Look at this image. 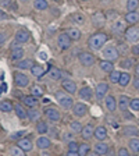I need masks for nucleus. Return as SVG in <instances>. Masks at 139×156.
Returning a JSON list of instances; mask_svg holds the SVG:
<instances>
[{
    "label": "nucleus",
    "instance_id": "obj_1",
    "mask_svg": "<svg viewBox=\"0 0 139 156\" xmlns=\"http://www.w3.org/2000/svg\"><path fill=\"white\" fill-rule=\"evenodd\" d=\"M107 42V35L103 32H97L89 38V48L92 50H100V48Z\"/></svg>",
    "mask_w": 139,
    "mask_h": 156
},
{
    "label": "nucleus",
    "instance_id": "obj_2",
    "mask_svg": "<svg viewBox=\"0 0 139 156\" xmlns=\"http://www.w3.org/2000/svg\"><path fill=\"white\" fill-rule=\"evenodd\" d=\"M56 99H57L58 105L63 107V109H71L72 106V98L71 96H67V94H64V92H56Z\"/></svg>",
    "mask_w": 139,
    "mask_h": 156
},
{
    "label": "nucleus",
    "instance_id": "obj_3",
    "mask_svg": "<svg viewBox=\"0 0 139 156\" xmlns=\"http://www.w3.org/2000/svg\"><path fill=\"white\" fill-rule=\"evenodd\" d=\"M45 116L47 117V120L53 121V123H57V121H60V119H61V114H60V112L56 109V107H47V109H45Z\"/></svg>",
    "mask_w": 139,
    "mask_h": 156
},
{
    "label": "nucleus",
    "instance_id": "obj_4",
    "mask_svg": "<svg viewBox=\"0 0 139 156\" xmlns=\"http://www.w3.org/2000/svg\"><path fill=\"white\" fill-rule=\"evenodd\" d=\"M118 56H120V53H118V50H117L114 46H107V48L103 50V57L106 58V60H109V62L117 60Z\"/></svg>",
    "mask_w": 139,
    "mask_h": 156
},
{
    "label": "nucleus",
    "instance_id": "obj_5",
    "mask_svg": "<svg viewBox=\"0 0 139 156\" xmlns=\"http://www.w3.org/2000/svg\"><path fill=\"white\" fill-rule=\"evenodd\" d=\"M125 39L128 41V42H136V41H139V29L136 28V27H130L128 29H125Z\"/></svg>",
    "mask_w": 139,
    "mask_h": 156
},
{
    "label": "nucleus",
    "instance_id": "obj_6",
    "mask_svg": "<svg viewBox=\"0 0 139 156\" xmlns=\"http://www.w3.org/2000/svg\"><path fill=\"white\" fill-rule=\"evenodd\" d=\"M79 63L85 67H89V66L95 64V56L92 53H88V52H84L79 55Z\"/></svg>",
    "mask_w": 139,
    "mask_h": 156
},
{
    "label": "nucleus",
    "instance_id": "obj_7",
    "mask_svg": "<svg viewBox=\"0 0 139 156\" xmlns=\"http://www.w3.org/2000/svg\"><path fill=\"white\" fill-rule=\"evenodd\" d=\"M57 43L58 46H60V49H70V46H71V38L67 35V32L65 34H60L57 38Z\"/></svg>",
    "mask_w": 139,
    "mask_h": 156
},
{
    "label": "nucleus",
    "instance_id": "obj_8",
    "mask_svg": "<svg viewBox=\"0 0 139 156\" xmlns=\"http://www.w3.org/2000/svg\"><path fill=\"white\" fill-rule=\"evenodd\" d=\"M14 82H16L17 87L24 88L29 84V80L25 74H23V73H16V74H14Z\"/></svg>",
    "mask_w": 139,
    "mask_h": 156
},
{
    "label": "nucleus",
    "instance_id": "obj_9",
    "mask_svg": "<svg viewBox=\"0 0 139 156\" xmlns=\"http://www.w3.org/2000/svg\"><path fill=\"white\" fill-rule=\"evenodd\" d=\"M107 92H109V84H106V82H100V84H97L96 89H95V94H96V98L99 99V101L106 96Z\"/></svg>",
    "mask_w": 139,
    "mask_h": 156
},
{
    "label": "nucleus",
    "instance_id": "obj_10",
    "mask_svg": "<svg viewBox=\"0 0 139 156\" xmlns=\"http://www.w3.org/2000/svg\"><path fill=\"white\" fill-rule=\"evenodd\" d=\"M72 113L77 117H84L85 114L88 113V106L84 103H77L74 107H72Z\"/></svg>",
    "mask_w": 139,
    "mask_h": 156
},
{
    "label": "nucleus",
    "instance_id": "obj_11",
    "mask_svg": "<svg viewBox=\"0 0 139 156\" xmlns=\"http://www.w3.org/2000/svg\"><path fill=\"white\" fill-rule=\"evenodd\" d=\"M92 23L96 27H102L104 23H106V16H104L102 11H96V13L92 16Z\"/></svg>",
    "mask_w": 139,
    "mask_h": 156
},
{
    "label": "nucleus",
    "instance_id": "obj_12",
    "mask_svg": "<svg viewBox=\"0 0 139 156\" xmlns=\"http://www.w3.org/2000/svg\"><path fill=\"white\" fill-rule=\"evenodd\" d=\"M29 36L31 35H29V32L26 29H18L16 34V41H18V42H21V43H25L29 41Z\"/></svg>",
    "mask_w": 139,
    "mask_h": 156
},
{
    "label": "nucleus",
    "instance_id": "obj_13",
    "mask_svg": "<svg viewBox=\"0 0 139 156\" xmlns=\"http://www.w3.org/2000/svg\"><path fill=\"white\" fill-rule=\"evenodd\" d=\"M93 136L96 138V140H99V141L106 140L107 138V130L104 128L103 126L96 127V128H95V133H93Z\"/></svg>",
    "mask_w": 139,
    "mask_h": 156
},
{
    "label": "nucleus",
    "instance_id": "obj_14",
    "mask_svg": "<svg viewBox=\"0 0 139 156\" xmlns=\"http://www.w3.org/2000/svg\"><path fill=\"white\" fill-rule=\"evenodd\" d=\"M63 89H64L65 92H68V94H75L77 92V85H75V82L70 81V80H64L63 81Z\"/></svg>",
    "mask_w": 139,
    "mask_h": 156
},
{
    "label": "nucleus",
    "instance_id": "obj_15",
    "mask_svg": "<svg viewBox=\"0 0 139 156\" xmlns=\"http://www.w3.org/2000/svg\"><path fill=\"white\" fill-rule=\"evenodd\" d=\"M130 103H131V99L125 95H121L120 99H118V107H120L121 112H125L128 107H130Z\"/></svg>",
    "mask_w": 139,
    "mask_h": 156
},
{
    "label": "nucleus",
    "instance_id": "obj_16",
    "mask_svg": "<svg viewBox=\"0 0 139 156\" xmlns=\"http://www.w3.org/2000/svg\"><path fill=\"white\" fill-rule=\"evenodd\" d=\"M93 133H95V130H93V127H92V124H86L81 131L84 140H91L92 136H93Z\"/></svg>",
    "mask_w": 139,
    "mask_h": 156
},
{
    "label": "nucleus",
    "instance_id": "obj_17",
    "mask_svg": "<svg viewBox=\"0 0 139 156\" xmlns=\"http://www.w3.org/2000/svg\"><path fill=\"white\" fill-rule=\"evenodd\" d=\"M47 77L50 78V80H53V81H57V80L61 78V71H60L58 68L50 66V68H49V71H47Z\"/></svg>",
    "mask_w": 139,
    "mask_h": 156
},
{
    "label": "nucleus",
    "instance_id": "obj_18",
    "mask_svg": "<svg viewBox=\"0 0 139 156\" xmlns=\"http://www.w3.org/2000/svg\"><path fill=\"white\" fill-rule=\"evenodd\" d=\"M125 21L128 24H135L139 21V13L138 11H128V13L125 14Z\"/></svg>",
    "mask_w": 139,
    "mask_h": 156
},
{
    "label": "nucleus",
    "instance_id": "obj_19",
    "mask_svg": "<svg viewBox=\"0 0 139 156\" xmlns=\"http://www.w3.org/2000/svg\"><path fill=\"white\" fill-rule=\"evenodd\" d=\"M36 145L40 149H49L50 148V140L47 136H39L38 141H36Z\"/></svg>",
    "mask_w": 139,
    "mask_h": 156
},
{
    "label": "nucleus",
    "instance_id": "obj_20",
    "mask_svg": "<svg viewBox=\"0 0 139 156\" xmlns=\"http://www.w3.org/2000/svg\"><path fill=\"white\" fill-rule=\"evenodd\" d=\"M111 31H113L114 34H117V35H120V34L125 32V25H124V23H121V21H116V23L111 25Z\"/></svg>",
    "mask_w": 139,
    "mask_h": 156
},
{
    "label": "nucleus",
    "instance_id": "obj_21",
    "mask_svg": "<svg viewBox=\"0 0 139 156\" xmlns=\"http://www.w3.org/2000/svg\"><path fill=\"white\" fill-rule=\"evenodd\" d=\"M95 152H97L99 155H106L109 152V145L104 142H97L95 145Z\"/></svg>",
    "mask_w": 139,
    "mask_h": 156
},
{
    "label": "nucleus",
    "instance_id": "obj_22",
    "mask_svg": "<svg viewBox=\"0 0 139 156\" xmlns=\"http://www.w3.org/2000/svg\"><path fill=\"white\" fill-rule=\"evenodd\" d=\"M121 133H123L124 135H132V136L139 135V130H138V128H135V127H131V126L123 127V130H121Z\"/></svg>",
    "mask_w": 139,
    "mask_h": 156
},
{
    "label": "nucleus",
    "instance_id": "obj_23",
    "mask_svg": "<svg viewBox=\"0 0 139 156\" xmlns=\"http://www.w3.org/2000/svg\"><path fill=\"white\" fill-rule=\"evenodd\" d=\"M67 35L71 38V41H79L81 39V31L77 28H70L67 29Z\"/></svg>",
    "mask_w": 139,
    "mask_h": 156
},
{
    "label": "nucleus",
    "instance_id": "obj_24",
    "mask_svg": "<svg viewBox=\"0 0 139 156\" xmlns=\"http://www.w3.org/2000/svg\"><path fill=\"white\" fill-rule=\"evenodd\" d=\"M18 146L21 149L25 151V152H28V151L32 149V142L29 140H26V138H21V140L18 141Z\"/></svg>",
    "mask_w": 139,
    "mask_h": 156
},
{
    "label": "nucleus",
    "instance_id": "obj_25",
    "mask_svg": "<svg viewBox=\"0 0 139 156\" xmlns=\"http://www.w3.org/2000/svg\"><path fill=\"white\" fill-rule=\"evenodd\" d=\"M104 102H106V107H107V110H109V112H114V110H116L117 101L114 99V96H107Z\"/></svg>",
    "mask_w": 139,
    "mask_h": 156
},
{
    "label": "nucleus",
    "instance_id": "obj_26",
    "mask_svg": "<svg viewBox=\"0 0 139 156\" xmlns=\"http://www.w3.org/2000/svg\"><path fill=\"white\" fill-rule=\"evenodd\" d=\"M79 98H82L85 101H89L92 98V89L89 87H84L82 89H79Z\"/></svg>",
    "mask_w": 139,
    "mask_h": 156
},
{
    "label": "nucleus",
    "instance_id": "obj_27",
    "mask_svg": "<svg viewBox=\"0 0 139 156\" xmlns=\"http://www.w3.org/2000/svg\"><path fill=\"white\" fill-rule=\"evenodd\" d=\"M31 73H32L35 77H42V75H45L46 71L40 64H33V67L31 68Z\"/></svg>",
    "mask_w": 139,
    "mask_h": 156
},
{
    "label": "nucleus",
    "instance_id": "obj_28",
    "mask_svg": "<svg viewBox=\"0 0 139 156\" xmlns=\"http://www.w3.org/2000/svg\"><path fill=\"white\" fill-rule=\"evenodd\" d=\"M14 110H16L17 116H18L19 119H23V120L28 117V112H26L25 109L21 106V105H16V106H14Z\"/></svg>",
    "mask_w": 139,
    "mask_h": 156
},
{
    "label": "nucleus",
    "instance_id": "obj_29",
    "mask_svg": "<svg viewBox=\"0 0 139 156\" xmlns=\"http://www.w3.org/2000/svg\"><path fill=\"white\" fill-rule=\"evenodd\" d=\"M23 101H24V105H26V106H29V107H35L36 105H38L36 96H33V95H31V96H25Z\"/></svg>",
    "mask_w": 139,
    "mask_h": 156
},
{
    "label": "nucleus",
    "instance_id": "obj_30",
    "mask_svg": "<svg viewBox=\"0 0 139 156\" xmlns=\"http://www.w3.org/2000/svg\"><path fill=\"white\" fill-rule=\"evenodd\" d=\"M113 62H109V60H103V62H100V68L103 70V71H106V73H111V71H114L113 70Z\"/></svg>",
    "mask_w": 139,
    "mask_h": 156
},
{
    "label": "nucleus",
    "instance_id": "obj_31",
    "mask_svg": "<svg viewBox=\"0 0 139 156\" xmlns=\"http://www.w3.org/2000/svg\"><path fill=\"white\" fill-rule=\"evenodd\" d=\"M131 81V75L128 74V73H123L120 77V81H118V84L121 85V87H127V85L130 84Z\"/></svg>",
    "mask_w": 139,
    "mask_h": 156
},
{
    "label": "nucleus",
    "instance_id": "obj_32",
    "mask_svg": "<svg viewBox=\"0 0 139 156\" xmlns=\"http://www.w3.org/2000/svg\"><path fill=\"white\" fill-rule=\"evenodd\" d=\"M17 67L21 68V70L32 68V67H33V62H32V60H29V58H26V60H23L21 63H18V64H17Z\"/></svg>",
    "mask_w": 139,
    "mask_h": 156
},
{
    "label": "nucleus",
    "instance_id": "obj_33",
    "mask_svg": "<svg viewBox=\"0 0 139 156\" xmlns=\"http://www.w3.org/2000/svg\"><path fill=\"white\" fill-rule=\"evenodd\" d=\"M13 109H14V106L10 103L9 101L0 102V110H2V112H6V113H9V112H11Z\"/></svg>",
    "mask_w": 139,
    "mask_h": 156
},
{
    "label": "nucleus",
    "instance_id": "obj_34",
    "mask_svg": "<svg viewBox=\"0 0 139 156\" xmlns=\"http://www.w3.org/2000/svg\"><path fill=\"white\" fill-rule=\"evenodd\" d=\"M23 56H24V50H23V48L14 49V50H11V60H19V58H23Z\"/></svg>",
    "mask_w": 139,
    "mask_h": 156
},
{
    "label": "nucleus",
    "instance_id": "obj_35",
    "mask_svg": "<svg viewBox=\"0 0 139 156\" xmlns=\"http://www.w3.org/2000/svg\"><path fill=\"white\" fill-rule=\"evenodd\" d=\"M33 7H35L36 10H46L49 7V4L46 0H35V2H33Z\"/></svg>",
    "mask_w": 139,
    "mask_h": 156
},
{
    "label": "nucleus",
    "instance_id": "obj_36",
    "mask_svg": "<svg viewBox=\"0 0 139 156\" xmlns=\"http://www.w3.org/2000/svg\"><path fill=\"white\" fill-rule=\"evenodd\" d=\"M36 131H38L39 134H46L49 131L47 124H46L45 121H39V123L36 124Z\"/></svg>",
    "mask_w": 139,
    "mask_h": 156
},
{
    "label": "nucleus",
    "instance_id": "obj_37",
    "mask_svg": "<svg viewBox=\"0 0 139 156\" xmlns=\"http://www.w3.org/2000/svg\"><path fill=\"white\" fill-rule=\"evenodd\" d=\"M128 145H130V149L134 153H138L139 152V140H138V138H134V140H131Z\"/></svg>",
    "mask_w": 139,
    "mask_h": 156
},
{
    "label": "nucleus",
    "instance_id": "obj_38",
    "mask_svg": "<svg viewBox=\"0 0 139 156\" xmlns=\"http://www.w3.org/2000/svg\"><path fill=\"white\" fill-rule=\"evenodd\" d=\"M120 67L125 68V70H130V68L134 67V60L132 58H124V60H121Z\"/></svg>",
    "mask_w": 139,
    "mask_h": 156
},
{
    "label": "nucleus",
    "instance_id": "obj_39",
    "mask_svg": "<svg viewBox=\"0 0 139 156\" xmlns=\"http://www.w3.org/2000/svg\"><path fill=\"white\" fill-rule=\"evenodd\" d=\"M71 20L75 24H85V17L81 13H75L71 16Z\"/></svg>",
    "mask_w": 139,
    "mask_h": 156
},
{
    "label": "nucleus",
    "instance_id": "obj_40",
    "mask_svg": "<svg viewBox=\"0 0 139 156\" xmlns=\"http://www.w3.org/2000/svg\"><path fill=\"white\" fill-rule=\"evenodd\" d=\"M10 152H11V156H25V151L21 149L19 146H13Z\"/></svg>",
    "mask_w": 139,
    "mask_h": 156
},
{
    "label": "nucleus",
    "instance_id": "obj_41",
    "mask_svg": "<svg viewBox=\"0 0 139 156\" xmlns=\"http://www.w3.org/2000/svg\"><path fill=\"white\" fill-rule=\"evenodd\" d=\"M139 6V0H128L127 2V9L130 10V11H135Z\"/></svg>",
    "mask_w": 139,
    "mask_h": 156
},
{
    "label": "nucleus",
    "instance_id": "obj_42",
    "mask_svg": "<svg viewBox=\"0 0 139 156\" xmlns=\"http://www.w3.org/2000/svg\"><path fill=\"white\" fill-rule=\"evenodd\" d=\"M70 127H71V130L74 131V133H81L82 128H84L79 121H71V123H70Z\"/></svg>",
    "mask_w": 139,
    "mask_h": 156
},
{
    "label": "nucleus",
    "instance_id": "obj_43",
    "mask_svg": "<svg viewBox=\"0 0 139 156\" xmlns=\"http://www.w3.org/2000/svg\"><path fill=\"white\" fill-rule=\"evenodd\" d=\"M78 152H79L81 156H88V153H89V145H88V144H79Z\"/></svg>",
    "mask_w": 139,
    "mask_h": 156
},
{
    "label": "nucleus",
    "instance_id": "obj_44",
    "mask_svg": "<svg viewBox=\"0 0 139 156\" xmlns=\"http://www.w3.org/2000/svg\"><path fill=\"white\" fill-rule=\"evenodd\" d=\"M120 77H121V73L120 71H111L110 73V81L111 84H117L120 81Z\"/></svg>",
    "mask_w": 139,
    "mask_h": 156
},
{
    "label": "nucleus",
    "instance_id": "obj_45",
    "mask_svg": "<svg viewBox=\"0 0 139 156\" xmlns=\"http://www.w3.org/2000/svg\"><path fill=\"white\" fill-rule=\"evenodd\" d=\"M79 149V144L75 142V141H70L68 142V151H72V152H78Z\"/></svg>",
    "mask_w": 139,
    "mask_h": 156
},
{
    "label": "nucleus",
    "instance_id": "obj_46",
    "mask_svg": "<svg viewBox=\"0 0 139 156\" xmlns=\"http://www.w3.org/2000/svg\"><path fill=\"white\" fill-rule=\"evenodd\" d=\"M31 91H32V95L33 96H42L43 95V91H42V88L40 87H38V85H35V87H32V89H31Z\"/></svg>",
    "mask_w": 139,
    "mask_h": 156
},
{
    "label": "nucleus",
    "instance_id": "obj_47",
    "mask_svg": "<svg viewBox=\"0 0 139 156\" xmlns=\"http://www.w3.org/2000/svg\"><path fill=\"white\" fill-rule=\"evenodd\" d=\"M28 117L31 119V120H38V119H39V112L35 110V109L28 110Z\"/></svg>",
    "mask_w": 139,
    "mask_h": 156
},
{
    "label": "nucleus",
    "instance_id": "obj_48",
    "mask_svg": "<svg viewBox=\"0 0 139 156\" xmlns=\"http://www.w3.org/2000/svg\"><path fill=\"white\" fill-rule=\"evenodd\" d=\"M130 107L132 109V110L138 112L139 110V99H132V101H131V103H130Z\"/></svg>",
    "mask_w": 139,
    "mask_h": 156
},
{
    "label": "nucleus",
    "instance_id": "obj_49",
    "mask_svg": "<svg viewBox=\"0 0 139 156\" xmlns=\"http://www.w3.org/2000/svg\"><path fill=\"white\" fill-rule=\"evenodd\" d=\"M24 135H25V131H18V133L11 135V140H21Z\"/></svg>",
    "mask_w": 139,
    "mask_h": 156
},
{
    "label": "nucleus",
    "instance_id": "obj_50",
    "mask_svg": "<svg viewBox=\"0 0 139 156\" xmlns=\"http://www.w3.org/2000/svg\"><path fill=\"white\" fill-rule=\"evenodd\" d=\"M117 156H131V155H130V152H128L125 148H120V149H118V155Z\"/></svg>",
    "mask_w": 139,
    "mask_h": 156
},
{
    "label": "nucleus",
    "instance_id": "obj_51",
    "mask_svg": "<svg viewBox=\"0 0 139 156\" xmlns=\"http://www.w3.org/2000/svg\"><path fill=\"white\" fill-rule=\"evenodd\" d=\"M6 39H7V34L6 32H0V46L6 42Z\"/></svg>",
    "mask_w": 139,
    "mask_h": 156
},
{
    "label": "nucleus",
    "instance_id": "obj_52",
    "mask_svg": "<svg viewBox=\"0 0 139 156\" xmlns=\"http://www.w3.org/2000/svg\"><path fill=\"white\" fill-rule=\"evenodd\" d=\"M132 53H134V56H139V45L132 46Z\"/></svg>",
    "mask_w": 139,
    "mask_h": 156
},
{
    "label": "nucleus",
    "instance_id": "obj_53",
    "mask_svg": "<svg viewBox=\"0 0 139 156\" xmlns=\"http://www.w3.org/2000/svg\"><path fill=\"white\" fill-rule=\"evenodd\" d=\"M21 45H23V43H21V42H18V41H16V42L13 43V46H11V50H14V49H19V48H21Z\"/></svg>",
    "mask_w": 139,
    "mask_h": 156
},
{
    "label": "nucleus",
    "instance_id": "obj_54",
    "mask_svg": "<svg viewBox=\"0 0 139 156\" xmlns=\"http://www.w3.org/2000/svg\"><path fill=\"white\" fill-rule=\"evenodd\" d=\"M3 20H7V14L4 13L3 10H0V21H3Z\"/></svg>",
    "mask_w": 139,
    "mask_h": 156
},
{
    "label": "nucleus",
    "instance_id": "obj_55",
    "mask_svg": "<svg viewBox=\"0 0 139 156\" xmlns=\"http://www.w3.org/2000/svg\"><path fill=\"white\" fill-rule=\"evenodd\" d=\"M65 156H81V155H79V152H72V151H68Z\"/></svg>",
    "mask_w": 139,
    "mask_h": 156
},
{
    "label": "nucleus",
    "instance_id": "obj_56",
    "mask_svg": "<svg viewBox=\"0 0 139 156\" xmlns=\"http://www.w3.org/2000/svg\"><path fill=\"white\" fill-rule=\"evenodd\" d=\"M134 87H135V89L139 91V78H135V80H134Z\"/></svg>",
    "mask_w": 139,
    "mask_h": 156
},
{
    "label": "nucleus",
    "instance_id": "obj_57",
    "mask_svg": "<svg viewBox=\"0 0 139 156\" xmlns=\"http://www.w3.org/2000/svg\"><path fill=\"white\" fill-rule=\"evenodd\" d=\"M39 57L42 58V60H46V58H47V55H46L45 52H40V53H39Z\"/></svg>",
    "mask_w": 139,
    "mask_h": 156
},
{
    "label": "nucleus",
    "instance_id": "obj_58",
    "mask_svg": "<svg viewBox=\"0 0 139 156\" xmlns=\"http://www.w3.org/2000/svg\"><path fill=\"white\" fill-rule=\"evenodd\" d=\"M88 156H102V155H99L97 152H89L88 153Z\"/></svg>",
    "mask_w": 139,
    "mask_h": 156
},
{
    "label": "nucleus",
    "instance_id": "obj_59",
    "mask_svg": "<svg viewBox=\"0 0 139 156\" xmlns=\"http://www.w3.org/2000/svg\"><path fill=\"white\" fill-rule=\"evenodd\" d=\"M50 133H52L50 134L52 136H57V130H50Z\"/></svg>",
    "mask_w": 139,
    "mask_h": 156
},
{
    "label": "nucleus",
    "instance_id": "obj_60",
    "mask_svg": "<svg viewBox=\"0 0 139 156\" xmlns=\"http://www.w3.org/2000/svg\"><path fill=\"white\" fill-rule=\"evenodd\" d=\"M106 156H116V155H114L113 149H111V151H110V149H109V152H107V153H106Z\"/></svg>",
    "mask_w": 139,
    "mask_h": 156
},
{
    "label": "nucleus",
    "instance_id": "obj_61",
    "mask_svg": "<svg viewBox=\"0 0 139 156\" xmlns=\"http://www.w3.org/2000/svg\"><path fill=\"white\" fill-rule=\"evenodd\" d=\"M107 17H109V18H111V17H117V14L116 13H109V14H107ZM107 17H106V18H107Z\"/></svg>",
    "mask_w": 139,
    "mask_h": 156
},
{
    "label": "nucleus",
    "instance_id": "obj_62",
    "mask_svg": "<svg viewBox=\"0 0 139 156\" xmlns=\"http://www.w3.org/2000/svg\"><path fill=\"white\" fill-rule=\"evenodd\" d=\"M135 73H136V75L139 77V64H136V67H135Z\"/></svg>",
    "mask_w": 139,
    "mask_h": 156
},
{
    "label": "nucleus",
    "instance_id": "obj_63",
    "mask_svg": "<svg viewBox=\"0 0 139 156\" xmlns=\"http://www.w3.org/2000/svg\"><path fill=\"white\" fill-rule=\"evenodd\" d=\"M65 140H71V134H65Z\"/></svg>",
    "mask_w": 139,
    "mask_h": 156
},
{
    "label": "nucleus",
    "instance_id": "obj_64",
    "mask_svg": "<svg viewBox=\"0 0 139 156\" xmlns=\"http://www.w3.org/2000/svg\"><path fill=\"white\" fill-rule=\"evenodd\" d=\"M84 2H86V0H84Z\"/></svg>",
    "mask_w": 139,
    "mask_h": 156
}]
</instances>
